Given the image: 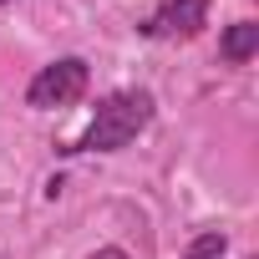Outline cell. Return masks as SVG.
<instances>
[{
	"mask_svg": "<svg viewBox=\"0 0 259 259\" xmlns=\"http://www.w3.org/2000/svg\"><path fill=\"white\" fill-rule=\"evenodd\" d=\"M158 117V97L148 87H122V92H107L87 122V133L66 148V153H122L143 127Z\"/></svg>",
	"mask_w": 259,
	"mask_h": 259,
	"instance_id": "obj_1",
	"label": "cell"
},
{
	"mask_svg": "<svg viewBox=\"0 0 259 259\" xmlns=\"http://www.w3.org/2000/svg\"><path fill=\"white\" fill-rule=\"evenodd\" d=\"M87 87H92V66H87L81 56H61V61H51V66H41V71L31 76V87H26V107H36V112L71 107V102L87 97Z\"/></svg>",
	"mask_w": 259,
	"mask_h": 259,
	"instance_id": "obj_2",
	"label": "cell"
},
{
	"mask_svg": "<svg viewBox=\"0 0 259 259\" xmlns=\"http://www.w3.org/2000/svg\"><path fill=\"white\" fill-rule=\"evenodd\" d=\"M208 11H213V0H163L153 16H143L138 31L148 41H193L208 26Z\"/></svg>",
	"mask_w": 259,
	"mask_h": 259,
	"instance_id": "obj_3",
	"label": "cell"
},
{
	"mask_svg": "<svg viewBox=\"0 0 259 259\" xmlns=\"http://www.w3.org/2000/svg\"><path fill=\"white\" fill-rule=\"evenodd\" d=\"M254 51H259V21H234V26L224 31V41H219V56H224L229 66L254 61Z\"/></svg>",
	"mask_w": 259,
	"mask_h": 259,
	"instance_id": "obj_4",
	"label": "cell"
},
{
	"mask_svg": "<svg viewBox=\"0 0 259 259\" xmlns=\"http://www.w3.org/2000/svg\"><path fill=\"white\" fill-rule=\"evenodd\" d=\"M224 249H229V239H224L219 229H208V234H198V239L183 249V259H224Z\"/></svg>",
	"mask_w": 259,
	"mask_h": 259,
	"instance_id": "obj_5",
	"label": "cell"
},
{
	"mask_svg": "<svg viewBox=\"0 0 259 259\" xmlns=\"http://www.w3.org/2000/svg\"><path fill=\"white\" fill-rule=\"evenodd\" d=\"M87 259H133V254L117 249V244H107V249H97V254H87Z\"/></svg>",
	"mask_w": 259,
	"mask_h": 259,
	"instance_id": "obj_6",
	"label": "cell"
},
{
	"mask_svg": "<svg viewBox=\"0 0 259 259\" xmlns=\"http://www.w3.org/2000/svg\"><path fill=\"white\" fill-rule=\"evenodd\" d=\"M0 6H11V0H0Z\"/></svg>",
	"mask_w": 259,
	"mask_h": 259,
	"instance_id": "obj_7",
	"label": "cell"
}]
</instances>
